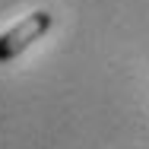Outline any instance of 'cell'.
I'll list each match as a JSON object with an SVG mask.
<instances>
[{
	"label": "cell",
	"mask_w": 149,
	"mask_h": 149,
	"mask_svg": "<svg viewBox=\"0 0 149 149\" xmlns=\"http://www.w3.org/2000/svg\"><path fill=\"white\" fill-rule=\"evenodd\" d=\"M48 29H51V13H48V10H35L26 19H19L13 29H6L0 35V63L19 57L32 41H38Z\"/></svg>",
	"instance_id": "1"
}]
</instances>
